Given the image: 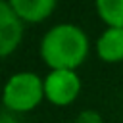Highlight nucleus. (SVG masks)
I'll list each match as a JSON object with an SVG mask.
<instances>
[{
	"instance_id": "3",
	"label": "nucleus",
	"mask_w": 123,
	"mask_h": 123,
	"mask_svg": "<svg viewBox=\"0 0 123 123\" xmlns=\"http://www.w3.org/2000/svg\"><path fill=\"white\" fill-rule=\"evenodd\" d=\"M81 90V81L73 69H52L44 81V96L56 106L71 104Z\"/></svg>"
},
{
	"instance_id": "7",
	"label": "nucleus",
	"mask_w": 123,
	"mask_h": 123,
	"mask_svg": "<svg viewBox=\"0 0 123 123\" xmlns=\"http://www.w3.org/2000/svg\"><path fill=\"white\" fill-rule=\"evenodd\" d=\"M96 10L110 27H123V0H96Z\"/></svg>"
},
{
	"instance_id": "2",
	"label": "nucleus",
	"mask_w": 123,
	"mask_h": 123,
	"mask_svg": "<svg viewBox=\"0 0 123 123\" xmlns=\"http://www.w3.org/2000/svg\"><path fill=\"white\" fill-rule=\"evenodd\" d=\"M44 96V83L35 73H15L4 88V106L12 111H29Z\"/></svg>"
},
{
	"instance_id": "8",
	"label": "nucleus",
	"mask_w": 123,
	"mask_h": 123,
	"mask_svg": "<svg viewBox=\"0 0 123 123\" xmlns=\"http://www.w3.org/2000/svg\"><path fill=\"white\" fill-rule=\"evenodd\" d=\"M75 123H100V117L96 113H92V111H85V113L79 115V119Z\"/></svg>"
},
{
	"instance_id": "1",
	"label": "nucleus",
	"mask_w": 123,
	"mask_h": 123,
	"mask_svg": "<svg viewBox=\"0 0 123 123\" xmlns=\"http://www.w3.org/2000/svg\"><path fill=\"white\" fill-rule=\"evenodd\" d=\"M88 52L85 33L69 23L52 27L40 44V56L52 69H75Z\"/></svg>"
},
{
	"instance_id": "5",
	"label": "nucleus",
	"mask_w": 123,
	"mask_h": 123,
	"mask_svg": "<svg viewBox=\"0 0 123 123\" xmlns=\"http://www.w3.org/2000/svg\"><path fill=\"white\" fill-rule=\"evenodd\" d=\"M96 52L104 62L115 63L123 60V27H110L96 42Z\"/></svg>"
},
{
	"instance_id": "4",
	"label": "nucleus",
	"mask_w": 123,
	"mask_h": 123,
	"mask_svg": "<svg viewBox=\"0 0 123 123\" xmlns=\"http://www.w3.org/2000/svg\"><path fill=\"white\" fill-rule=\"evenodd\" d=\"M21 17L12 10L8 0L0 4V54L6 58L10 52H13L21 40L23 27H21Z\"/></svg>"
},
{
	"instance_id": "6",
	"label": "nucleus",
	"mask_w": 123,
	"mask_h": 123,
	"mask_svg": "<svg viewBox=\"0 0 123 123\" xmlns=\"http://www.w3.org/2000/svg\"><path fill=\"white\" fill-rule=\"evenodd\" d=\"M8 4L21 19L38 23L52 13L56 0H8Z\"/></svg>"
}]
</instances>
